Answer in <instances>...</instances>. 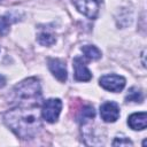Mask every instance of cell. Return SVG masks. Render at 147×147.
I'll list each match as a JSON object with an SVG mask.
<instances>
[{
	"label": "cell",
	"mask_w": 147,
	"mask_h": 147,
	"mask_svg": "<svg viewBox=\"0 0 147 147\" xmlns=\"http://www.w3.org/2000/svg\"><path fill=\"white\" fill-rule=\"evenodd\" d=\"M132 146V141L125 137H122V138H115V140L113 141V146Z\"/></svg>",
	"instance_id": "9a60e30c"
},
{
	"label": "cell",
	"mask_w": 147,
	"mask_h": 147,
	"mask_svg": "<svg viewBox=\"0 0 147 147\" xmlns=\"http://www.w3.org/2000/svg\"><path fill=\"white\" fill-rule=\"evenodd\" d=\"M74 68H75V79L78 82H88L92 78L91 71L85 65L83 59L75 57L74 59Z\"/></svg>",
	"instance_id": "ba28073f"
},
{
	"label": "cell",
	"mask_w": 147,
	"mask_h": 147,
	"mask_svg": "<svg viewBox=\"0 0 147 147\" xmlns=\"http://www.w3.org/2000/svg\"><path fill=\"white\" fill-rule=\"evenodd\" d=\"M9 30V21L3 17V16H0V34L1 36H5Z\"/></svg>",
	"instance_id": "5bb4252c"
},
{
	"label": "cell",
	"mask_w": 147,
	"mask_h": 147,
	"mask_svg": "<svg viewBox=\"0 0 147 147\" xmlns=\"http://www.w3.org/2000/svg\"><path fill=\"white\" fill-rule=\"evenodd\" d=\"M5 83H6V79H5V77L0 75V87H2V86L5 85Z\"/></svg>",
	"instance_id": "2e32d148"
},
{
	"label": "cell",
	"mask_w": 147,
	"mask_h": 147,
	"mask_svg": "<svg viewBox=\"0 0 147 147\" xmlns=\"http://www.w3.org/2000/svg\"><path fill=\"white\" fill-rule=\"evenodd\" d=\"M38 41L39 44H41L42 46H51L55 42V37L46 31H42L38 34Z\"/></svg>",
	"instance_id": "7c38bea8"
},
{
	"label": "cell",
	"mask_w": 147,
	"mask_h": 147,
	"mask_svg": "<svg viewBox=\"0 0 147 147\" xmlns=\"http://www.w3.org/2000/svg\"><path fill=\"white\" fill-rule=\"evenodd\" d=\"M37 107H17L8 110L3 115L7 126L20 138H33L39 129H41L40 117L36 109Z\"/></svg>",
	"instance_id": "6da1fadb"
},
{
	"label": "cell",
	"mask_w": 147,
	"mask_h": 147,
	"mask_svg": "<svg viewBox=\"0 0 147 147\" xmlns=\"http://www.w3.org/2000/svg\"><path fill=\"white\" fill-rule=\"evenodd\" d=\"M14 94L20 107H38L41 99L39 80L34 77L24 79L15 86Z\"/></svg>",
	"instance_id": "7a4b0ae2"
},
{
	"label": "cell",
	"mask_w": 147,
	"mask_h": 147,
	"mask_svg": "<svg viewBox=\"0 0 147 147\" xmlns=\"http://www.w3.org/2000/svg\"><path fill=\"white\" fill-rule=\"evenodd\" d=\"M125 100L129 102V101H132V102H141L144 100V95H142V92L137 88V87H131L125 96Z\"/></svg>",
	"instance_id": "8fae6325"
},
{
	"label": "cell",
	"mask_w": 147,
	"mask_h": 147,
	"mask_svg": "<svg viewBox=\"0 0 147 147\" xmlns=\"http://www.w3.org/2000/svg\"><path fill=\"white\" fill-rule=\"evenodd\" d=\"M100 116L107 123H114L119 117V106L115 101H107L100 107Z\"/></svg>",
	"instance_id": "8992f818"
},
{
	"label": "cell",
	"mask_w": 147,
	"mask_h": 147,
	"mask_svg": "<svg viewBox=\"0 0 147 147\" xmlns=\"http://www.w3.org/2000/svg\"><path fill=\"white\" fill-rule=\"evenodd\" d=\"M82 52L88 60H99L101 57V51L93 46V45H86L82 47Z\"/></svg>",
	"instance_id": "30bf717a"
},
{
	"label": "cell",
	"mask_w": 147,
	"mask_h": 147,
	"mask_svg": "<svg viewBox=\"0 0 147 147\" xmlns=\"http://www.w3.org/2000/svg\"><path fill=\"white\" fill-rule=\"evenodd\" d=\"M127 125L132 130H145L147 126V115L145 111L134 113L129 116Z\"/></svg>",
	"instance_id": "9c48e42d"
},
{
	"label": "cell",
	"mask_w": 147,
	"mask_h": 147,
	"mask_svg": "<svg viewBox=\"0 0 147 147\" xmlns=\"http://www.w3.org/2000/svg\"><path fill=\"white\" fill-rule=\"evenodd\" d=\"M62 102L60 99H48L42 103L41 116L48 123H55L60 116Z\"/></svg>",
	"instance_id": "3957f363"
},
{
	"label": "cell",
	"mask_w": 147,
	"mask_h": 147,
	"mask_svg": "<svg viewBox=\"0 0 147 147\" xmlns=\"http://www.w3.org/2000/svg\"><path fill=\"white\" fill-rule=\"evenodd\" d=\"M48 69L57 80L62 83L67 80V67L64 61L60 59H48Z\"/></svg>",
	"instance_id": "52a82bcc"
},
{
	"label": "cell",
	"mask_w": 147,
	"mask_h": 147,
	"mask_svg": "<svg viewBox=\"0 0 147 147\" xmlns=\"http://www.w3.org/2000/svg\"><path fill=\"white\" fill-rule=\"evenodd\" d=\"M72 3L79 13L88 18H96L99 14V1L98 0H72Z\"/></svg>",
	"instance_id": "5b68a950"
},
{
	"label": "cell",
	"mask_w": 147,
	"mask_h": 147,
	"mask_svg": "<svg viewBox=\"0 0 147 147\" xmlns=\"http://www.w3.org/2000/svg\"><path fill=\"white\" fill-rule=\"evenodd\" d=\"M100 85L109 92H119L125 86V78L119 75H105L99 79Z\"/></svg>",
	"instance_id": "277c9868"
},
{
	"label": "cell",
	"mask_w": 147,
	"mask_h": 147,
	"mask_svg": "<svg viewBox=\"0 0 147 147\" xmlns=\"http://www.w3.org/2000/svg\"><path fill=\"white\" fill-rule=\"evenodd\" d=\"M95 116V111H94V108L92 106H85L82 111H80V116H79V119L83 121V123L92 119L93 117Z\"/></svg>",
	"instance_id": "4fadbf2b"
}]
</instances>
